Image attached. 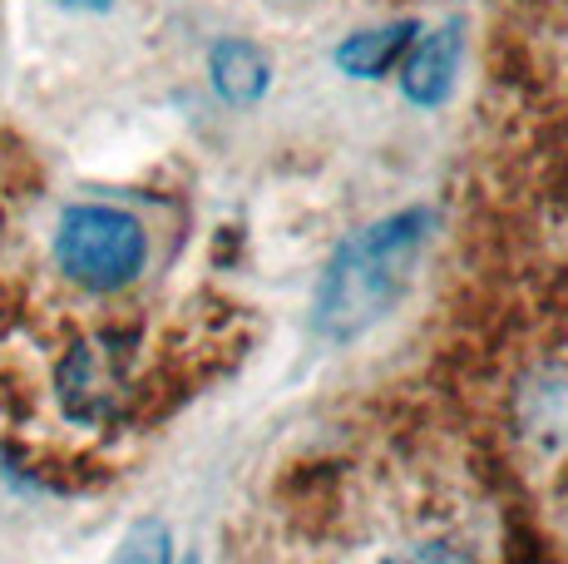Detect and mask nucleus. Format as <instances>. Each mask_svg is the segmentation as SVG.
<instances>
[{
  "label": "nucleus",
  "mask_w": 568,
  "mask_h": 564,
  "mask_svg": "<svg viewBox=\"0 0 568 564\" xmlns=\"http://www.w3.org/2000/svg\"><path fill=\"white\" fill-rule=\"evenodd\" d=\"M386 564H469V555H460V550H450V545H415Z\"/></svg>",
  "instance_id": "7"
},
{
  "label": "nucleus",
  "mask_w": 568,
  "mask_h": 564,
  "mask_svg": "<svg viewBox=\"0 0 568 564\" xmlns=\"http://www.w3.org/2000/svg\"><path fill=\"white\" fill-rule=\"evenodd\" d=\"M109 564H173V535L163 520H139L124 540H119Z\"/></svg>",
  "instance_id": "6"
},
{
  "label": "nucleus",
  "mask_w": 568,
  "mask_h": 564,
  "mask_svg": "<svg viewBox=\"0 0 568 564\" xmlns=\"http://www.w3.org/2000/svg\"><path fill=\"white\" fill-rule=\"evenodd\" d=\"M189 564H193V560H189Z\"/></svg>",
  "instance_id": "9"
},
{
  "label": "nucleus",
  "mask_w": 568,
  "mask_h": 564,
  "mask_svg": "<svg viewBox=\"0 0 568 564\" xmlns=\"http://www.w3.org/2000/svg\"><path fill=\"white\" fill-rule=\"evenodd\" d=\"M415 20H396V26H381V30H362L352 36L346 46H336V64H342L352 80H381L400 56L410 50L415 40Z\"/></svg>",
  "instance_id": "5"
},
{
  "label": "nucleus",
  "mask_w": 568,
  "mask_h": 564,
  "mask_svg": "<svg viewBox=\"0 0 568 564\" xmlns=\"http://www.w3.org/2000/svg\"><path fill=\"white\" fill-rule=\"evenodd\" d=\"M64 10H109V0H54Z\"/></svg>",
  "instance_id": "8"
},
{
  "label": "nucleus",
  "mask_w": 568,
  "mask_h": 564,
  "mask_svg": "<svg viewBox=\"0 0 568 564\" xmlns=\"http://www.w3.org/2000/svg\"><path fill=\"white\" fill-rule=\"evenodd\" d=\"M425 238H430V213L425 209L390 213V219L346 238L332 253V263H326L322 288H316L312 302L316 332L332 342H352L366 328H376L406 292Z\"/></svg>",
  "instance_id": "1"
},
{
  "label": "nucleus",
  "mask_w": 568,
  "mask_h": 564,
  "mask_svg": "<svg viewBox=\"0 0 568 564\" xmlns=\"http://www.w3.org/2000/svg\"><path fill=\"white\" fill-rule=\"evenodd\" d=\"M455 70H460V26L445 20L440 30H430V36L415 40V50L406 60V74H400V90H406L410 104L435 110V104L450 100Z\"/></svg>",
  "instance_id": "3"
},
{
  "label": "nucleus",
  "mask_w": 568,
  "mask_h": 564,
  "mask_svg": "<svg viewBox=\"0 0 568 564\" xmlns=\"http://www.w3.org/2000/svg\"><path fill=\"white\" fill-rule=\"evenodd\" d=\"M54 258L70 282L90 292H114L144 268V228L104 203H80L60 219Z\"/></svg>",
  "instance_id": "2"
},
{
  "label": "nucleus",
  "mask_w": 568,
  "mask_h": 564,
  "mask_svg": "<svg viewBox=\"0 0 568 564\" xmlns=\"http://www.w3.org/2000/svg\"><path fill=\"white\" fill-rule=\"evenodd\" d=\"M207 70H213V90L227 104H253L267 90V56L253 40H217L213 56H207Z\"/></svg>",
  "instance_id": "4"
}]
</instances>
